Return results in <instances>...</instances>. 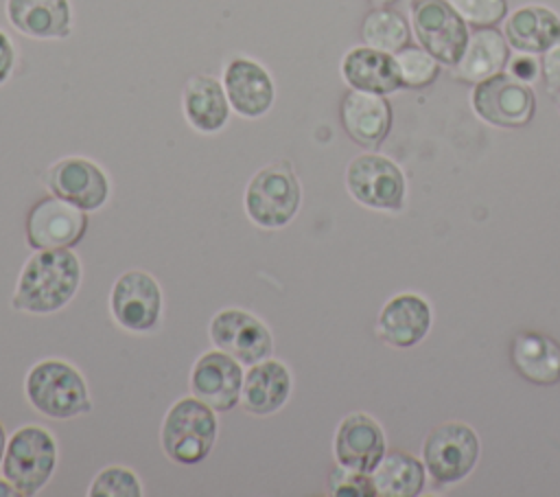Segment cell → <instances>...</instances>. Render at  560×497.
<instances>
[{"label":"cell","mask_w":560,"mask_h":497,"mask_svg":"<svg viewBox=\"0 0 560 497\" xmlns=\"http://www.w3.org/2000/svg\"><path fill=\"white\" fill-rule=\"evenodd\" d=\"M217 434V412L190 394L177 398L166 409L160 427V444L171 462L195 466L210 455Z\"/></svg>","instance_id":"3957f363"},{"label":"cell","mask_w":560,"mask_h":497,"mask_svg":"<svg viewBox=\"0 0 560 497\" xmlns=\"http://www.w3.org/2000/svg\"><path fill=\"white\" fill-rule=\"evenodd\" d=\"M15 495H18V490L13 488V484L7 477H0V497H15Z\"/></svg>","instance_id":"e575fe53"},{"label":"cell","mask_w":560,"mask_h":497,"mask_svg":"<svg viewBox=\"0 0 560 497\" xmlns=\"http://www.w3.org/2000/svg\"><path fill=\"white\" fill-rule=\"evenodd\" d=\"M370 475L381 497H413L424 486V464L400 449L387 451Z\"/></svg>","instance_id":"484cf974"},{"label":"cell","mask_w":560,"mask_h":497,"mask_svg":"<svg viewBox=\"0 0 560 497\" xmlns=\"http://www.w3.org/2000/svg\"><path fill=\"white\" fill-rule=\"evenodd\" d=\"M162 287L144 269L122 271L109 291V313L129 333H151L162 320Z\"/></svg>","instance_id":"8992f818"},{"label":"cell","mask_w":560,"mask_h":497,"mask_svg":"<svg viewBox=\"0 0 560 497\" xmlns=\"http://www.w3.org/2000/svg\"><path fill=\"white\" fill-rule=\"evenodd\" d=\"M510 74L516 77L518 81L529 83L540 74V63L529 53H521L510 59Z\"/></svg>","instance_id":"d6a6232c"},{"label":"cell","mask_w":560,"mask_h":497,"mask_svg":"<svg viewBox=\"0 0 560 497\" xmlns=\"http://www.w3.org/2000/svg\"><path fill=\"white\" fill-rule=\"evenodd\" d=\"M341 77L352 90L374 94H389L402 85L394 55L370 46H357L343 55Z\"/></svg>","instance_id":"7402d4cb"},{"label":"cell","mask_w":560,"mask_h":497,"mask_svg":"<svg viewBox=\"0 0 560 497\" xmlns=\"http://www.w3.org/2000/svg\"><path fill=\"white\" fill-rule=\"evenodd\" d=\"M508 63V39L494 26H477L468 33L462 57L453 63L451 74L464 83H479L503 70Z\"/></svg>","instance_id":"ffe728a7"},{"label":"cell","mask_w":560,"mask_h":497,"mask_svg":"<svg viewBox=\"0 0 560 497\" xmlns=\"http://www.w3.org/2000/svg\"><path fill=\"white\" fill-rule=\"evenodd\" d=\"M24 394L31 407L55 420H70L92 412L85 377L66 359H42L31 366L24 379Z\"/></svg>","instance_id":"7a4b0ae2"},{"label":"cell","mask_w":560,"mask_h":497,"mask_svg":"<svg viewBox=\"0 0 560 497\" xmlns=\"http://www.w3.org/2000/svg\"><path fill=\"white\" fill-rule=\"evenodd\" d=\"M328 486L335 497H372V495H376L370 473H359V471L346 469L341 464H337V469H332V473L328 477Z\"/></svg>","instance_id":"4dcf8cb0"},{"label":"cell","mask_w":560,"mask_h":497,"mask_svg":"<svg viewBox=\"0 0 560 497\" xmlns=\"http://www.w3.org/2000/svg\"><path fill=\"white\" fill-rule=\"evenodd\" d=\"M503 35L518 53H542L560 37V18L540 4L518 7L508 15Z\"/></svg>","instance_id":"d4e9b609"},{"label":"cell","mask_w":560,"mask_h":497,"mask_svg":"<svg viewBox=\"0 0 560 497\" xmlns=\"http://www.w3.org/2000/svg\"><path fill=\"white\" fill-rule=\"evenodd\" d=\"M243 377V363L214 348L195 359L188 385L190 394L210 405L214 412H230L241 405Z\"/></svg>","instance_id":"5bb4252c"},{"label":"cell","mask_w":560,"mask_h":497,"mask_svg":"<svg viewBox=\"0 0 560 497\" xmlns=\"http://www.w3.org/2000/svg\"><path fill=\"white\" fill-rule=\"evenodd\" d=\"M346 134L361 147H378L392 127V107L383 94L350 90L339 107Z\"/></svg>","instance_id":"ac0fdd59"},{"label":"cell","mask_w":560,"mask_h":497,"mask_svg":"<svg viewBox=\"0 0 560 497\" xmlns=\"http://www.w3.org/2000/svg\"><path fill=\"white\" fill-rule=\"evenodd\" d=\"M223 90L230 105L243 118H260L276 99V88L269 72L254 59L234 57L223 70Z\"/></svg>","instance_id":"2e32d148"},{"label":"cell","mask_w":560,"mask_h":497,"mask_svg":"<svg viewBox=\"0 0 560 497\" xmlns=\"http://www.w3.org/2000/svg\"><path fill=\"white\" fill-rule=\"evenodd\" d=\"M182 105L186 120L201 134H214L225 127L230 116V101L223 83L210 74H195L188 79Z\"/></svg>","instance_id":"603a6c76"},{"label":"cell","mask_w":560,"mask_h":497,"mask_svg":"<svg viewBox=\"0 0 560 497\" xmlns=\"http://www.w3.org/2000/svg\"><path fill=\"white\" fill-rule=\"evenodd\" d=\"M466 24L494 26L505 18V0H446Z\"/></svg>","instance_id":"f546056e"},{"label":"cell","mask_w":560,"mask_h":497,"mask_svg":"<svg viewBox=\"0 0 560 497\" xmlns=\"http://www.w3.org/2000/svg\"><path fill=\"white\" fill-rule=\"evenodd\" d=\"M24 230L33 250H72L88 232V212L55 195L42 197L31 206Z\"/></svg>","instance_id":"30bf717a"},{"label":"cell","mask_w":560,"mask_h":497,"mask_svg":"<svg viewBox=\"0 0 560 497\" xmlns=\"http://www.w3.org/2000/svg\"><path fill=\"white\" fill-rule=\"evenodd\" d=\"M214 348L232 355L243 366H254L273 352V337L267 324L245 309H223L208 326Z\"/></svg>","instance_id":"8fae6325"},{"label":"cell","mask_w":560,"mask_h":497,"mask_svg":"<svg viewBox=\"0 0 560 497\" xmlns=\"http://www.w3.org/2000/svg\"><path fill=\"white\" fill-rule=\"evenodd\" d=\"M400 83L407 88H424L440 74V61L422 46H405L394 53Z\"/></svg>","instance_id":"83f0119b"},{"label":"cell","mask_w":560,"mask_h":497,"mask_svg":"<svg viewBox=\"0 0 560 497\" xmlns=\"http://www.w3.org/2000/svg\"><path fill=\"white\" fill-rule=\"evenodd\" d=\"M291 370L273 357H267L247 368L241 390V407L254 416H271L291 396Z\"/></svg>","instance_id":"e0dca14e"},{"label":"cell","mask_w":560,"mask_h":497,"mask_svg":"<svg viewBox=\"0 0 560 497\" xmlns=\"http://www.w3.org/2000/svg\"><path fill=\"white\" fill-rule=\"evenodd\" d=\"M431 326V309L416 293H398L378 313L376 331L383 342L394 348L416 346Z\"/></svg>","instance_id":"d6986e66"},{"label":"cell","mask_w":560,"mask_h":497,"mask_svg":"<svg viewBox=\"0 0 560 497\" xmlns=\"http://www.w3.org/2000/svg\"><path fill=\"white\" fill-rule=\"evenodd\" d=\"M374 7H389V4H394L396 0H370Z\"/></svg>","instance_id":"8d00e7d4"},{"label":"cell","mask_w":560,"mask_h":497,"mask_svg":"<svg viewBox=\"0 0 560 497\" xmlns=\"http://www.w3.org/2000/svg\"><path fill=\"white\" fill-rule=\"evenodd\" d=\"M361 39L365 46L383 50V53H398L409 44V26L407 20L387 7L372 9L361 24Z\"/></svg>","instance_id":"4316f807"},{"label":"cell","mask_w":560,"mask_h":497,"mask_svg":"<svg viewBox=\"0 0 560 497\" xmlns=\"http://www.w3.org/2000/svg\"><path fill=\"white\" fill-rule=\"evenodd\" d=\"M57 460L55 436L42 425H22L9 436L0 469L20 497H33L50 482Z\"/></svg>","instance_id":"277c9868"},{"label":"cell","mask_w":560,"mask_h":497,"mask_svg":"<svg viewBox=\"0 0 560 497\" xmlns=\"http://www.w3.org/2000/svg\"><path fill=\"white\" fill-rule=\"evenodd\" d=\"M90 497H142L140 477L122 464H109L96 473L88 488Z\"/></svg>","instance_id":"f1b7e54d"},{"label":"cell","mask_w":560,"mask_h":497,"mask_svg":"<svg viewBox=\"0 0 560 497\" xmlns=\"http://www.w3.org/2000/svg\"><path fill=\"white\" fill-rule=\"evenodd\" d=\"M15 63V50L4 31H0V83H4L13 70Z\"/></svg>","instance_id":"836d02e7"},{"label":"cell","mask_w":560,"mask_h":497,"mask_svg":"<svg viewBox=\"0 0 560 497\" xmlns=\"http://www.w3.org/2000/svg\"><path fill=\"white\" fill-rule=\"evenodd\" d=\"M540 72L549 90H560V37L547 50H542Z\"/></svg>","instance_id":"1f68e13d"},{"label":"cell","mask_w":560,"mask_h":497,"mask_svg":"<svg viewBox=\"0 0 560 497\" xmlns=\"http://www.w3.org/2000/svg\"><path fill=\"white\" fill-rule=\"evenodd\" d=\"M424 469L440 484L464 479L479 458L477 434L464 423H444L431 429L422 449Z\"/></svg>","instance_id":"52a82bcc"},{"label":"cell","mask_w":560,"mask_h":497,"mask_svg":"<svg viewBox=\"0 0 560 497\" xmlns=\"http://www.w3.org/2000/svg\"><path fill=\"white\" fill-rule=\"evenodd\" d=\"M81 276L83 267L72 250H35L20 269L11 307L31 315L57 313L77 296Z\"/></svg>","instance_id":"6da1fadb"},{"label":"cell","mask_w":560,"mask_h":497,"mask_svg":"<svg viewBox=\"0 0 560 497\" xmlns=\"http://www.w3.org/2000/svg\"><path fill=\"white\" fill-rule=\"evenodd\" d=\"M332 451L337 464L359 473H372L378 460L385 455L383 429L372 416L363 412L348 414L337 425Z\"/></svg>","instance_id":"9a60e30c"},{"label":"cell","mask_w":560,"mask_h":497,"mask_svg":"<svg viewBox=\"0 0 560 497\" xmlns=\"http://www.w3.org/2000/svg\"><path fill=\"white\" fill-rule=\"evenodd\" d=\"M411 26L422 48L440 63L453 66L468 42V26L446 0H413Z\"/></svg>","instance_id":"ba28073f"},{"label":"cell","mask_w":560,"mask_h":497,"mask_svg":"<svg viewBox=\"0 0 560 497\" xmlns=\"http://www.w3.org/2000/svg\"><path fill=\"white\" fill-rule=\"evenodd\" d=\"M510 359L516 372L536 385L560 381V344L545 333H516L510 346Z\"/></svg>","instance_id":"44dd1931"},{"label":"cell","mask_w":560,"mask_h":497,"mask_svg":"<svg viewBox=\"0 0 560 497\" xmlns=\"http://www.w3.org/2000/svg\"><path fill=\"white\" fill-rule=\"evenodd\" d=\"M7 18L35 39H59L70 33L68 0H7Z\"/></svg>","instance_id":"cb8c5ba5"},{"label":"cell","mask_w":560,"mask_h":497,"mask_svg":"<svg viewBox=\"0 0 560 497\" xmlns=\"http://www.w3.org/2000/svg\"><path fill=\"white\" fill-rule=\"evenodd\" d=\"M7 431H4V427H2V423H0V466H2V458H4V449H7Z\"/></svg>","instance_id":"d590c367"},{"label":"cell","mask_w":560,"mask_h":497,"mask_svg":"<svg viewBox=\"0 0 560 497\" xmlns=\"http://www.w3.org/2000/svg\"><path fill=\"white\" fill-rule=\"evenodd\" d=\"M42 180L50 195L77 206L83 212L103 208L112 193V184L105 171L96 162L79 155L57 160L48 166Z\"/></svg>","instance_id":"9c48e42d"},{"label":"cell","mask_w":560,"mask_h":497,"mask_svg":"<svg viewBox=\"0 0 560 497\" xmlns=\"http://www.w3.org/2000/svg\"><path fill=\"white\" fill-rule=\"evenodd\" d=\"M346 188L363 206L398 210L405 199L402 171L385 155H357L346 169Z\"/></svg>","instance_id":"4fadbf2b"},{"label":"cell","mask_w":560,"mask_h":497,"mask_svg":"<svg viewBox=\"0 0 560 497\" xmlns=\"http://www.w3.org/2000/svg\"><path fill=\"white\" fill-rule=\"evenodd\" d=\"M472 109L490 125L523 127L534 116L536 96L525 81H518L510 72H499L475 83Z\"/></svg>","instance_id":"7c38bea8"},{"label":"cell","mask_w":560,"mask_h":497,"mask_svg":"<svg viewBox=\"0 0 560 497\" xmlns=\"http://www.w3.org/2000/svg\"><path fill=\"white\" fill-rule=\"evenodd\" d=\"M302 204V186L291 164L280 160L262 166L245 186L243 206L247 219L265 230H278L293 221Z\"/></svg>","instance_id":"5b68a950"}]
</instances>
